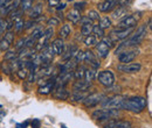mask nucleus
Segmentation results:
<instances>
[{"instance_id": "f257e3e1", "label": "nucleus", "mask_w": 152, "mask_h": 128, "mask_svg": "<svg viewBox=\"0 0 152 128\" xmlns=\"http://www.w3.org/2000/svg\"><path fill=\"white\" fill-rule=\"evenodd\" d=\"M146 107V99L144 97H132L129 99H124L122 108L132 113H140Z\"/></svg>"}, {"instance_id": "f03ea898", "label": "nucleus", "mask_w": 152, "mask_h": 128, "mask_svg": "<svg viewBox=\"0 0 152 128\" xmlns=\"http://www.w3.org/2000/svg\"><path fill=\"white\" fill-rule=\"evenodd\" d=\"M124 97L122 95H113L110 98H105L101 104L104 108H114V110H121L122 108V105H123V101H124Z\"/></svg>"}, {"instance_id": "7ed1b4c3", "label": "nucleus", "mask_w": 152, "mask_h": 128, "mask_svg": "<svg viewBox=\"0 0 152 128\" xmlns=\"http://www.w3.org/2000/svg\"><path fill=\"white\" fill-rule=\"evenodd\" d=\"M111 47H113V41L109 37H103L102 41L97 42L96 44V50H97L98 56L101 58H105L109 54Z\"/></svg>"}, {"instance_id": "20e7f679", "label": "nucleus", "mask_w": 152, "mask_h": 128, "mask_svg": "<svg viewBox=\"0 0 152 128\" xmlns=\"http://www.w3.org/2000/svg\"><path fill=\"white\" fill-rule=\"evenodd\" d=\"M118 115H119V111L114 110V108H102L93 113V118L96 120H107V119L116 118Z\"/></svg>"}, {"instance_id": "39448f33", "label": "nucleus", "mask_w": 152, "mask_h": 128, "mask_svg": "<svg viewBox=\"0 0 152 128\" xmlns=\"http://www.w3.org/2000/svg\"><path fill=\"white\" fill-rule=\"evenodd\" d=\"M104 99H105V94L104 93H99V92L89 93L87 95V98L83 100V105L86 107H94V106H97L98 104H101Z\"/></svg>"}, {"instance_id": "423d86ee", "label": "nucleus", "mask_w": 152, "mask_h": 128, "mask_svg": "<svg viewBox=\"0 0 152 128\" xmlns=\"http://www.w3.org/2000/svg\"><path fill=\"white\" fill-rule=\"evenodd\" d=\"M142 18V13H134L132 15L125 17L124 19H122L118 23V28H134L137 26L138 20Z\"/></svg>"}, {"instance_id": "0eeeda50", "label": "nucleus", "mask_w": 152, "mask_h": 128, "mask_svg": "<svg viewBox=\"0 0 152 128\" xmlns=\"http://www.w3.org/2000/svg\"><path fill=\"white\" fill-rule=\"evenodd\" d=\"M97 79L105 88H110V86H113L115 84V74L110 70L101 71V72L98 73V76H97Z\"/></svg>"}, {"instance_id": "6e6552de", "label": "nucleus", "mask_w": 152, "mask_h": 128, "mask_svg": "<svg viewBox=\"0 0 152 128\" xmlns=\"http://www.w3.org/2000/svg\"><path fill=\"white\" fill-rule=\"evenodd\" d=\"M138 55V50L137 49H128L123 53H121L118 56V61L121 62V64H128L130 62H132L133 59Z\"/></svg>"}, {"instance_id": "1a4fd4ad", "label": "nucleus", "mask_w": 152, "mask_h": 128, "mask_svg": "<svg viewBox=\"0 0 152 128\" xmlns=\"http://www.w3.org/2000/svg\"><path fill=\"white\" fill-rule=\"evenodd\" d=\"M133 32V28H116L110 34V40L111 41H117V40H123L128 37Z\"/></svg>"}, {"instance_id": "9d476101", "label": "nucleus", "mask_w": 152, "mask_h": 128, "mask_svg": "<svg viewBox=\"0 0 152 128\" xmlns=\"http://www.w3.org/2000/svg\"><path fill=\"white\" fill-rule=\"evenodd\" d=\"M118 71L124 73H134L138 72L142 69V65L139 63H128V64H118L117 67Z\"/></svg>"}, {"instance_id": "9b49d317", "label": "nucleus", "mask_w": 152, "mask_h": 128, "mask_svg": "<svg viewBox=\"0 0 152 128\" xmlns=\"http://www.w3.org/2000/svg\"><path fill=\"white\" fill-rule=\"evenodd\" d=\"M83 61H84L87 64H89L90 68H93V69H95V70L99 68V62H98V59H97L96 55L91 51V50H87V51H84Z\"/></svg>"}, {"instance_id": "f8f14e48", "label": "nucleus", "mask_w": 152, "mask_h": 128, "mask_svg": "<svg viewBox=\"0 0 152 128\" xmlns=\"http://www.w3.org/2000/svg\"><path fill=\"white\" fill-rule=\"evenodd\" d=\"M55 78H49L48 80L43 82V84H40L39 86V93L40 94H49L50 92H53L55 88Z\"/></svg>"}, {"instance_id": "ddd939ff", "label": "nucleus", "mask_w": 152, "mask_h": 128, "mask_svg": "<svg viewBox=\"0 0 152 128\" xmlns=\"http://www.w3.org/2000/svg\"><path fill=\"white\" fill-rule=\"evenodd\" d=\"M13 40H14V33L13 32H7L5 34V36L0 40V50L7 51L11 47V44L13 43Z\"/></svg>"}, {"instance_id": "4468645a", "label": "nucleus", "mask_w": 152, "mask_h": 128, "mask_svg": "<svg viewBox=\"0 0 152 128\" xmlns=\"http://www.w3.org/2000/svg\"><path fill=\"white\" fill-rule=\"evenodd\" d=\"M53 95H54L55 99L66 100V99L69 98V92L67 91V89L63 88V86H56V85H55V88H54V90H53Z\"/></svg>"}, {"instance_id": "2eb2a0df", "label": "nucleus", "mask_w": 152, "mask_h": 128, "mask_svg": "<svg viewBox=\"0 0 152 128\" xmlns=\"http://www.w3.org/2000/svg\"><path fill=\"white\" fill-rule=\"evenodd\" d=\"M91 88V83H88L86 80H76L73 84L74 92H88Z\"/></svg>"}, {"instance_id": "dca6fc26", "label": "nucleus", "mask_w": 152, "mask_h": 128, "mask_svg": "<svg viewBox=\"0 0 152 128\" xmlns=\"http://www.w3.org/2000/svg\"><path fill=\"white\" fill-rule=\"evenodd\" d=\"M131 124L125 120H113L109 121L104 128H130Z\"/></svg>"}, {"instance_id": "f3484780", "label": "nucleus", "mask_w": 152, "mask_h": 128, "mask_svg": "<svg viewBox=\"0 0 152 128\" xmlns=\"http://www.w3.org/2000/svg\"><path fill=\"white\" fill-rule=\"evenodd\" d=\"M77 50H78L77 46H75V44L69 46V47L67 48V50H64V51H63V54H62V61H63V62H66V61L72 59V58L75 56L76 53H77Z\"/></svg>"}, {"instance_id": "a211bd4d", "label": "nucleus", "mask_w": 152, "mask_h": 128, "mask_svg": "<svg viewBox=\"0 0 152 128\" xmlns=\"http://www.w3.org/2000/svg\"><path fill=\"white\" fill-rule=\"evenodd\" d=\"M50 47L53 48V50H54V53H55V54L62 56L63 51H64V42H63L61 38H56V40H54Z\"/></svg>"}, {"instance_id": "6ab92c4d", "label": "nucleus", "mask_w": 152, "mask_h": 128, "mask_svg": "<svg viewBox=\"0 0 152 128\" xmlns=\"http://www.w3.org/2000/svg\"><path fill=\"white\" fill-rule=\"evenodd\" d=\"M115 6H116V2H109V1H105V0H104L103 2H101V4L97 5V9H98L99 12L108 13V12H110V11L114 9Z\"/></svg>"}, {"instance_id": "aec40b11", "label": "nucleus", "mask_w": 152, "mask_h": 128, "mask_svg": "<svg viewBox=\"0 0 152 128\" xmlns=\"http://www.w3.org/2000/svg\"><path fill=\"white\" fill-rule=\"evenodd\" d=\"M41 15H42V4L38 2L37 5L32 6V8L29 11V17L33 20V19H37L39 17H41Z\"/></svg>"}, {"instance_id": "412c9836", "label": "nucleus", "mask_w": 152, "mask_h": 128, "mask_svg": "<svg viewBox=\"0 0 152 128\" xmlns=\"http://www.w3.org/2000/svg\"><path fill=\"white\" fill-rule=\"evenodd\" d=\"M96 76V70L93 68H89V69H86V72H84V78L83 80L88 82V83H91V80H94Z\"/></svg>"}, {"instance_id": "4be33fe9", "label": "nucleus", "mask_w": 152, "mask_h": 128, "mask_svg": "<svg viewBox=\"0 0 152 128\" xmlns=\"http://www.w3.org/2000/svg\"><path fill=\"white\" fill-rule=\"evenodd\" d=\"M67 19H68L69 21H72V23H77V22L80 21V19H81V13L75 11V9H73V11H70V12L68 13Z\"/></svg>"}, {"instance_id": "5701e85b", "label": "nucleus", "mask_w": 152, "mask_h": 128, "mask_svg": "<svg viewBox=\"0 0 152 128\" xmlns=\"http://www.w3.org/2000/svg\"><path fill=\"white\" fill-rule=\"evenodd\" d=\"M0 69L1 71L6 74H11L13 72L12 71V65H11V61H4L1 62V65H0Z\"/></svg>"}, {"instance_id": "b1692460", "label": "nucleus", "mask_w": 152, "mask_h": 128, "mask_svg": "<svg viewBox=\"0 0 152 128\" xmlns=\"http://www.w3.org/2000/svg\"><path fill=\"white\" fill-rule=\"evenodd\" d=\"M8 15H10V19H8V20H10V21H12V22L14 23L15 21H18V20H20V19H21L22 11L17 8V9H14V11H12V12H11Z\"/></svg>"}, {"instance_id": "393cba45", "label": "nucleus", "mask_w": 152, "mask_h": 128, "mask_svg": "<svg viewBox=\"0 0 152 128\" xmlns=\"http://www.w3.org/2000/svg\"><path fill=\"white\" fill-rule=\"evenodd\" d=\"M93 27L94 25L93 23H87V25H83L81 27V34L84 35V36H89L91 33H93Z\"/></svg>"}, {"instance_id": "a878e982", "label": "nucleus", "mask_w": 152, "mask_h": 128, "mask_svg": "<svg viewBox=\"0 0 152 128\" xmlns=\"http://www.w3.org/2000/svg\"><path fill=\"white\" fill-rule=\"evenodd\" d=\"M70 32H72L70 26H69V25H63L62 28L60 29V37H61V40H62V38H67V37L69 36Z\"/></svg>"}, {"instance_id": "bb28decb", "label": "nucleus", "mask_w": 152, "mask_h": 128, "mask_svg": "<svg viewBox=\"0 0 152 128\" xmlns=\"http://www.w3.org/2000/svg\"><path fill=\"white\" fill-rule=\"evenodd\" d=\"M88 94H89L88 92H74V93L72 94V98H73V100H75V101H83V100L87 98Z\"/></svg>"}, {"instance_id": "cd10ccee", "label": "nucleus", "mask_w": 152, "mask_h": 128, "mask_svg": "<svg viewBox=\"0 0 152 128\" xmlns=\"http://www.w3.org/2000/svg\"><path fill=\"white\" fill-rule=\"evenodd\" d=\"M42 35H43V29L41 28V27H37L35 29H34V32L31 34V38H33L34 41H38V40H40L41 37H42Z\"/></svg>"}, {"instance_id": "c85d7f7f", "label": "nucleus", "mask_w": 152, "mask_h": 128, "mask_svg": "<svg viewBox=\"0 0 152 128\" xmlns=\"http://www.w3.org/2000/svg\"><path fill=\"white\" fill-rule=\"evenodd\" d=\"M126 8H121V7H118L117 9H115L114 12H113V18L114 19H121L122 17H124L125 14H126Z\"/></svg>"}, {"instance_id": "c756f323", "label": "nucleus", "mask_w": 152, "mask_h": 128, "mask_svg": "<svg viewBox=\"0 0 152 128\" xmlns=\"http://www.w3.org/2000/svg\"><path fill=\"white\" fill-rule=\"evenodd\" d=\"M103 30L105 29V28H110L111 27V20L109 18H102L101 20H99V25H98Z\"/></svg>"}, {"instance_id": "7c9ffc66", "label": "nucleus", "mask_w": 152, "mask_h": 128, "mask_svg": "<svg viewBox=\"0 0 152 128\" xmlns=\"http://www.w3.org/2000/svg\"><path fill=\"white\" fill-rule=\"evenodd\" d=\"M84 44L87 47H94V46H96L97 44V38H96V36H94V35L87 36L86 40H84Z\"/></svg>"}, {"instance_id": "2f4dec72", "label": "nucleus", "mask_w": 152, "mask_h": 128, "mask_svg": "<svg viewBox=\"0 0 152 128\" xmlns=\"http://www.w3.org/2000/svg\"><path fill=\"white\" fill-rule=\"evenodd\" d=\"M32 4H33L32 0H21V2H20L21 11L23 12V11H28V9H31V8H32Z\"/></svg>"}, {"instance_id": "473e14b6", "label": "nucleus", "mask_w": 152, "mask_h": 128, "mask_svg": "<svg viewBox=\"0 0 152 128\" xmlns=\"http://www.w3.org/2000/svg\"><path fill=\"white\" fill-rule=\"evenodd\" d=\"M132 0H117L116 1V6L121 7V8H128L129 6H131Z\"/></svg>"}, {"instance_id": "72a5a7b5", "label": "nucleus", "mask_w": 152, "mask_h": 128, "mask_svg": "<svg viewBox=\"0 0 152 128\" xmlns=\"http://www.w3.org/2000/svg\"><path fill=\"white\" fill-rule=\"evenodd\" d=\"M93 33L95 34L94 36H96V37H102V38L104 37V30H103L98 25L93 27Z\"/></svg>"}, {"instance_id": "f704fd0d", "label": "nucleus", "mask_w": 152, "mask_h": 128, "mask_svg": "<svg viewBox=\"0 0 152 128\" xmlns=\"http://www.w3.org/2000/svg\"><path fill=\"white\" fill-rule=\"evenodd\" d=\"M15 58H18V53L17 51L10 50L5 54V61H14Z\"/></svg>"}, {"instance_id": "c9c22d12", "label": "nucleus", "mask_w": 152, "mask_h": 128, "mask_svg": "<svg viewBox=\"0 0 152 128\" xmlns=\"http://www.w3.org/2000/svg\"><path fill=\"white\" fill-rule=\"evenodd\" d=\"M13 28H14L15 33H20V32H21V29L23 28V21H22V19H20V20H18V21L14 22Z\"/></svg>"}, {"instance_id": "e433bc0d", "label": "nucleus", "mask_w": 152, "mask_h": 128, "mask_svg": "<svg viewBox=\"0 0 152 128\" xmlns=\"http://www.w3.org/2000/svg\"><path fill=\"white\" fill-rule=\"evenodd\" d=\"M53 34H54V29L52 28V27H49V28H47L45 32H43V35H42V37L45 38V40H49L50 37L53 36Z\"/></svg>"}, {"instance_id": "4c0bfd02", "label": "nucleus", "mask_w": 152, "mask_h": 128, "mask_svg": "<svg viewBox=\"0 0 152 128\" xmlns=\"http://www.w3.org/2000/svg\"><path fill=\"white\" fill-rule=\"evenodd\" d=\"M17 74H18V77H19L20 79H25V78H27L28 70L26 68H20L19 70L17 71Z\"/></svg>"}, {"instance_id": "58836bf2", "label": "nucleus", "mask_w": 152, "mask_h": 128, "mask_svg": "<svg viewBox=\"0 0 152 128\" xmlns=\"http://www.w3.org/2000/svg\"><path fill=\"white\" fill-rule=\"evenodd\" d=\"M87 17L90 19L91 21L93 20H99V13L96 12V11H89L88 14H87Z\"/></svg>"}, {"instance_id": "ea45409f", "label": "nucleus", "mask_w": 152, "mask_h": 128, "mask_svg": "<svg viewBox=\"0 0 152 128\" xmlns=\"http://www.w3.org/2000/svg\"><path fill=\"white\" fill-rule=\"evenodd\" d=\"M83 55H84V51H82V50H77V53L75 54V56H74V58H75V61L80 64V62H82L83 61Z\"/></svg>"}, {"instance_id": "a19ab883", "label": "nucleus", "mask_w": 152, "mask_h": 128, "mask_svg": "<svg viewBox=\"0 0 152 128\" xmlns=\"http://www.w3.org/2000/svg\"><path fill=\"white\" fill-rule=\"evenodd\" d=\"M37 23H35V21L34 20H28L27 22H23V28L25 29H29V28H32V27H34Z\"/></svg>"}, {"instance_id": "79ce46f5", "label": "nucleus", "mask_w": 152, "mask_h": 128, "mask_svg": "<svg viewBox=\"0 0 152 128\" xmlns=\"http://www.w3.org/2000/svg\"><path fill=\"white\" fill-rule=\"evenodd\" d=\"M25 43H26V38H25V37L20 38L19 41L17 42V44H15V48H17L18 50H21V49L25 47Z\"/></svg>"}, {"instance_id": "37998d69", "label": "nucleus", "mask_w": 152, "mask_h": 128, "mask_svg": "<svg viewBox=\"0 0 152 128\" xmlns=\"http://www.w3.org/2000/svg\"><path fill=\"white\" fill-rule=\"evenodd\" d=\"M84 6H86V2H84V1H82V2H76L75 5H74V9L77 11V12H80V11L84 9Z\"/></svg>"}, {"instance_id": "c03bdc74", "label": "nucleus", "mask_w": 152, "mask_h": 128, "mask_svg": "<svg viewBox=\"0 0 152 128\" xmlns=\"http://www.w3.org/2000/svg\"><path fill=\"white\" fill-rule=\"evenodd\" d=\"M58 22H60V21H58L56 18H52L47 21V25H48L49 27H52V26H56V25H58Z\"/></svg>"}, {"instance_id": "a18cd8bd", "label": "nucleus", "mask_w": 152, "mask_h": 128, "mask_svg": "<svg viewBox=\"0 0 152 128\" xmlns=\"http://www.w3.org/2000/svg\"><path fill=\"white\" fill-rule=\"evenodd\" d=\"M5 30H6V21L0 19V34L4 33Z\"/></svg>"}, {"instance_id": "49530a36", "label": "nucleus", "mask_w": 152, "mask_h": 128, "mask_svg": "<svg viewBox=\"0 0 152 128\" xmlns=\"http://www.w3.org/2000/svg\"><path fill=\"white\" fill-rule=\"evenodd\" d=\"M29 124H31L29 120L23 121V122H21V124H17V128H27L28 126H29Z\"/></svg>"}, {"instance_id": "de8ad7c7", "label": "nucleus", "mask_w": 152, "mask_h": 128, "mask_svg": "<svg viewBox=\"0 0 152 128\" xmlns=\"http://www.w3.org/2000/svg\"><path fill=\"white\" fill-rule=\"evenodd\" d=\"M80 21H81V25L83 26V25H87V23H93L91 22V20L88 18V17H83V18L80 19Z\"/></svg>"}, {"instance_id": "09e8293b", "label": "nucleus", "mask_w": 152, "mask_h": 128, "mask_svg": "<svg viewBox=\"0 0 152 128\" xmlns=\"http://www.w3.org/2000/svg\"><path fill=\"white\" fill-rule=\"evenodd\" d=\"M31 125H32V128H39L40 125H41V121H40L39 119H34V120L31 122Z\"/></svg>"}, {"instance_id": "8fccbe9b", "label": "nucleus", "mask_w": 152, "mask_h": 128, "mask_svg": "<svg viewBox=\"0 0 152 128\" xmlns=\"http://www.w3.org/2000/svg\"><path fill=\"white\" fill-rule=\"evenodd\" d=\"M48 2L50 6H57L60 4V0H48Z\"/></svg>"}, {"instance_id": "3c124183", "label": "nucleus", "mask_w": 152, "mask_h": 128, "mask_svg": "<svg viewBox=\"0 0 152 128\" xmlns=\"http://www.w3.org/2000/svg\"><path fill=\"white\" fill-rule=\"evenodd\" d=\"M66 6H67V5H66L64 2H63V4H58V5H57V6H56V9H57V11H61V9H64V8H66Z\"/></svg>"}, {"instance_id": "603ef678", "label": "nucleus", "mask_w": 152, "mask_h": 128, "mask_svg": "<svg viewBox=\"0 0 152 128\" xmlns=\"http://www.w3.org/2000/svg\"><path fill=\"white\" fill-rule=\"evenodd\" d=\"M4 116H6V112H5V111H2V110H0V121H2Z\"/></svg>"}, {"instance_id": "864d4df0", "label": "nucleus", "mask_w": 152, "mask_h": 128, "mask_svg": "<svg viewBox=\"0 0 152 128\" xmlns=\"http://www.w3.org/2000/svg\"><path fill=\"white\" fill-rule=\"evenodd\" d=\"M61 127H62V128H67L66 126H64V125H61Z\"/></svg>"}, {"instance_id": "5fc2aeb1", "label": "nucleus", "mask_w": 152, "mask_h": 128, "mask_svg": "<svg viewBox=\"0 0 152 128\" xmlns=\"http://www.w3.org/2000/svg\"><path fill=\"white\" fill-rule=\"evenodd\" d=\"M68 1H73V0H68Z\"/></svg>"}, {"instance_id": "6e6d98bb", "label": "nucleus", "mask_w": 152, "mask_h": 128, "mask_svg": "<svg viewBox=\"0 0 152 128\" xmlns=\"http://www.w3.org/2000/svg\"><path fill=\"white\" fill-rule=\"evenodd\" d=\"M0 107H1V105H0Z\"/></svg>"}, {"instance_id": "4d7b16f0", "label": "nucleus", "mask_w": 152, "mask_h": 128, "mask_svg": "<svg viewBox=\"0 0 152 128\" xmlns=\"http://www.w3.org/2000/svg\"><path fill=\"white\" fill-rule=\"evenodd\" d=\"M32 1H34V0H32Z\"/></svg>"}]
</instances>
